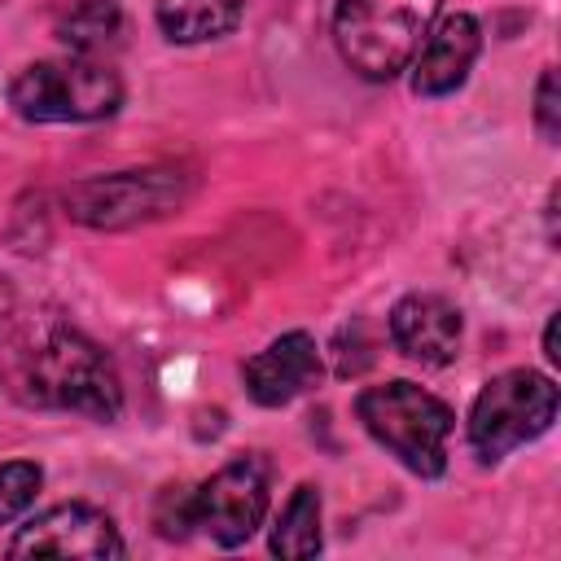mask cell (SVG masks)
<instances>
[{
  "label": "cell",
  "instance_id": "obj_4",
  "mask_svg": "<svg viewBox=\"0 0 561 561\" xmlns=\"http://www.w3.org/2000/svg\"><path fill=\"white\" fill-rule=\"evenodd\" d=\"M9 105L31 123H92L110 118L123 105L118 75L96 57L35 61L13 75Z\"/></svg>",
  "mask_w": 561,
  "mask_h": 561
},
{
  "label": "cell",
  "instance_id": "obj_11",
  "mask_svg": "<svg viewBox=\"0 0 561 561\" xmlns=\"http://www.w3.org/2000/svg\"><path fill=\"white\" fill-rule=\"evenodd\" d=\"M482 48V26L469 13H447L412 57V88L421 96H447L465 83Z\"/></svg>",
  "mask_w": 561,
  "mask_h": 561
},
{
  "label": "cell",
  "instance_id": "obj_5",
  "mask_svg": "<svg viewBox=\"0 0 561 561\" xmlns=\"http://www.w3.org/2000/svg\"><path fill=\"white\" fill-rule=\"evenodd\" d=\"M557 421V386L543 373L508 368L491 377L469 408V443L482 460H500L513 447L539 438Z\"/></svg>",
  "mask_w": 561,
  "mask_h": 561
},
{
  "label": "cell",
  "instance_id": "obj_6",
  "mask_svg": "<svg viewBox=\"0 0 561 561\" xmlns=\"http://www.w3.org/2000/svg\"><path fill=\"white\" fill-rule=\"evenodd\" d=\"M180 197H184V175L171 167H149V171L92 175L66 188V210L88 228H131L175 210Z\"/></svg>",
  "mask_w": 561,
  "mask_h": 561
},
{
  "label": "cell",
  "instance_id": "obj_8",
  "mask_svg": "<svg viewBox=\"0 0 561 561\" xmlns=\"http://www.w3.org/2000/svg\"><path fill=\"white\" fill-rule=\"evenodd\" d=\"M13 557H88V561H105V557H123V539L118 526L92 508V504H57L39 517H31L13 543Z\"/></svg>",
  "mask_w": 561,
  "mask_h": 561
},
{
  "label": "cell",
  "instance_id": "obj_14",
  "mask_svg": "<svg viewBox=\"0 0 561 561\" xmlns=\"http://www.w3.org/2000/svg\"><path fill=\"white\" fill-rule=\"evenodd\" d=\"M320 491L316 486H298L285 504V513L272 526V552L276 557H316L320 552Z\"/></svg>",
  "mask_w": 561,
  "mask_h": 561
},
{
  "label": "cell",
  "instance_id": "obj_9",
  "mask_svg": "<svg viewBox=\"0 0 561 561\" xmlns=\"http://www.w3.org/2000/svg\"><path fill=\"white\" fill-rule=\"evenodd\" d=\"M390 337L408 359L443 368L460 351V311L438 294H408L390 311Z\"/></svg>",
  "mask_w": 561,
  "mask_h": 561
},
{
  "label": "cell",
  "instance_id": "obj_7",
  "mask_svg": "<svg viewBox=\"0 0 561 561\" xmlns=\"http://www.w3.org/2000/svg\"><path fill=\"white\" fill-rule=\"evenodd\" d=\"M267 513V465L259 456H237L193 491V526L215 543H245Z\"/></svg>",
  "mask_w": 561,
  "mask_h": 561
},
{
  "label": "cell",
  "instance_id": "obj_17",
  "mask_svg": "<svg viewBox=\"0 0 561 561\" xmlns=\"http://www.w3.org/2000/svg\"><path fill=\"white\" fill-rule=\"evenodd\" d=\"M535 123H539L543 140L561 136V105H557V70L552 66L539 75V88H535Z\"/></svg>",
  "mask_w": 561,
  "mask_h": 561
},
{
  "label": "cell",
  "instance_id": "obj_16",
  "mask_svg": "<svg viewBox=\"0 0 561 561\" xmlns=\"http://www.w3.org/2000/svg\"><path fill=\"white\" fill-rule=\"evenodd\" d=\"M153 526L162 539H184L193 530V491L188 486H167L158 495V508H153Z\"/></svg>",
  "mask_w": 561,
  "mask_h": 561
},
{
  "label": "cell",
  "instance_id": "obj_18",
  "mask_svg": "<svg viewBox=\"0 0 561 561\" xmlns=\"http://www.w3.org/2000/svg\"><path fill=\"white\" fill-rule=\"evenodd\" d=\"M543 355H548V364H561V346H557V316L548 320V329H543Z\"/></svg>",
  "mask_w": 561,
  "mask_h": 561
},
{
  "label": "cell",
  "instance_id": "obj_3",
  "mask_svg": "<svg viewBox=\"0 0 561 561\" xmlns=\"http://www.w3.org/2000/svg\"><path fill=\"white\" fill-rule=\"evenodd\" d=\"M355 412L364 430L412 473L438 478L447 469V434H451V408L434 399L430 390L412 381H386L368 386L355 399Z\"/></svg>",
  "mask_w": 561,
  "mask_h": 561
},
{
  "label": "cell",
  "instance_id": "obj_12",
  "mask_svg": "<svg viewBox=\"0 0 561 561\" xmlns=\"http://www.w3.org/2000/svg\"><path fill=\"white\" fill-rule=\"evenodd\" d=\"M245 13V0H158V26L175 44H202L228 35Z\"/></svg>",
  "mask_w": 561,
  "mask_h": 561
},
{
  "label": "cell",
  "instance_id": "obj_15",
  "mask_svg": "<svg viewBox=\"0 0 561 561\" xmlns=\"http://www.w3.org/2000/svg\"><path fill=\"white\" fill-rule=\"evenodd\" d=\"M39 482H44V473H39V465H31V460H9V465H0V526L13 522L18 513H26V508L35 504Z\"/></svg>",
  "mask_w": 561,
  "mask_h": 561
},
{
  "label": "cell",
  "instance_id": "obj_10",
  "mask_svg": "<svg viewBox=\"0 0 561 561\" xmlns=\"http://www.w3.org/2000/svg\"><path fill=\"white\" fill-rule=\"evenodd\" d=\"M241 373H245V390L254 403L280 408L320 381V351H316L311 333L294 329V333L276 337L272 346H263L254 359H245Z\"/></svg>",
  "mask_w": 561,
  "mask_h": 561
},
{
  "label": "cell",
  "instance_id": "obj_13",
  "mask_svg": "<svg viewBox=\"0 0 561 561\" xmlns=\"http://www.w3.org/2000/svg\"><path fill=\"white\" fill-rule=\"evenodd\" d=\"M57 39L75 57H101L123 39V9L118 0H75L57 22Z\"/></svg>",
  "mask_w": 561,
  "mask_h": 561
},
{
  "label": "cell",
  "instance_id": "obj_2",
  "mask_svg": "<svg viewBox=\"0 0 561 561\" xmlns=\"http://www.w3.org/2000/svg\"><path fill=\"white\" fill-rule=\"evenodd\" d=\"M443 0H337L333 39L342 61L373 83L394 79L425 44Z\"/></svg>",
  "mask_w": 561,
  "mask_h": 561
},
{
  "label": "cell",
  "instance_id": "obj_1",
  "mask_svg": "<svg viewBox=\"0 0 561 561\" xmlns=\"http://www.w3.org/2000/svg\"><path fill=\"white\" fill-rule=\"evenodd\" d=\"M0 386L22 408L83 412L92 421L123 412L110 355L53 307H13L0 316Z\"/></svg>",
  "mask_w": 561,
  "mask_h": 561
}]
</instances>
